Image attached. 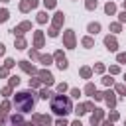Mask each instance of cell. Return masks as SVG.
<instances>
[{"label": "cell", "mask_w": 126, "mask_h": 126, "mask_svg": "<svg viewBox=\"0 0 126 126\" xmlns=\"http://www.w3.org/2000/svg\"><path fill=\"white\" fill-rule=\"evenodd\" d=\"M14 104H16V108H18L20 112H30V110L33 108V104H35V96H33V93H30V91H22V93L16 94Z\"/></svg>", "instance_id": "6da1fadb"}, {"label": "cell", "mask_w": 126, "mask_h": 126, "mask_svg": "<svg viewBox=\"0 0 126 126\" xmlns=\"http://www.w3.org/2000/svg\"><path fill=\"white\" fill-rule=\"evenodd\" d=\"M51 110L55 114H59V116H65V114H69L73 110V106H71V100L67 96H55L51 100Z\"/></svg>", "instance_id": "7a4b0ae2"}, {"label": "cell", "mask_w": 126, "mask_h": 126, "mask_svg": "<svg viewBox=\"0 0 126 126\" xmlns=\"http://www.w3.org/2000/svg\"><path fill=\"white\" fill-rule=\"evenodd\" d=\"M63 41H65V45H67L69 49L75 47V33H73V30H67V32L63 33Z\"/></svg>", "instance_id": "3957f363"}, {"label": "cell", "mask_w": 126, "mask_h": 126, "mask_svg": "<svg viewBox=\"0 0 126 126\" xmlns=\"http://www.w3.org/2000/svg\"><path fill=\"white\" fill-rule=\"evenodd\" d=\"M55 59H57V67L59 69H67V59H65V55H63V51H55V55H53Z\"/></svg>", "instance_id": "277c9868"}, {"label": "cell", "mask_w": 126, "mask_h": 126, "mask_svg": "<svg viewBox=\"0 0 126 126\" xmlns=\"http://www.w3.org/2000/svg\"><path fill=\"white\" fill-rule=\"evenodd\" d=\"M37 77L41 83H47V85H53V75L49 71H37Z\"/></svg>", "instance_id": "5b68a950"}, {"label": "cell", "mask_w": 126, "mask_h": 126, "mask_svg": "<svg viewBox=\"0 0 126 126\" xmlns=\"http://www.w3.org/2000/svg\"><path fill=\"white\" fill-rule=\"evenodd\" d=\"M102 116H104V110H100V108H94V114L91 116V124H93V126H98V122L102 120Z\"/></svg>", "instance_id": "8992f818"}, {"label": "cell", "mask_w": 126, "mask_h": 126, "mask_svg": "<svg viewBox=\"0 0 126 126\" xmlns=\"http://www.w3.org/2000/svg\"><path fill=\"white\" fill-rule=\"evenodd\" d=\"M35 6H37V0H24V2L20 4V10H22V12H28V10L35 8Z\"/></svg>", "instance_id": "52a82bcc"}, {"label": "cell", "mask_w": 126, "mask_h": 126, "mask_svg": "<svg viewBox=\"0 0 126 126\" xmlns=\"http://www.w3.org/2000/svg\"><path fill=\"white\" fill-rule=\"evenodd\" d=\"M26 30H32V24H30V22H22V24H20L18 28H14V33L22 35V33L26 32Z\"/></svg>", "instance_id": "ba28073f"}, {"label": "cell", "mask_w": 126, "mask_h": 126, "mask_svg": "<svg viewBox=\"0 0 126 126\" xmlns=\"http://www.w3.org/2000/svg\"><path fill=\"white\" fill-rule=\"evenodd\" d=\"M63 20H65L63 12H57V14H55V18H53V28H55V30H59V28H61V24H63Z\"/></svg>", "instance_id": "9c48e42d"}, {"label": "cell", "mask_w": 126, "mask_h": 126, "mask_svg": "<svg viewBox=\"0 0 126 126\" xmlns=\"http://www.w3.org/2000/svg\"><path fill=\"white\" fill-rule=\"evenodd\" d=\"M104 45H106L110 51H116V49H118V43H116V39H114V37H110V35L104 39Z\"/></svg>", "instance_id": "30bf717a"}, {"label": "cell", "mask_w": 126, "mask_h": 126, "mask_svg": "<svg viewBox=\"0 0 126 126\" xmlns=\"http://www.w3.org/2000/svg\"><path fill=\"white\" fill-rule=\"evenodd\" d=\"M33 43H35V47H41V45H43V33H41V32H35Z\"/></svg>", "instance_id": "8fae6325"}, {"label": "cell", "mask_w": 126, "mask_h": 126, "mask_svg": "<svg viewBox=\"0 0 126 126\" xmlns=\"http://www.w3.org/2000/svg\"><path fill=\"white\" fill-rule=\"evenodd\" d=\"M20 67H22L24 71H28V73H37V71H35V69H33V67H32L28 61H20Z\"/></svg>", "instance_id": "7c38bea8"}, {"label": "cell", "mask_w": 126, "mask_h": 126, "mask_svg": "<svg viewBox=\"0 0 126 126\" xmlns=\"http://www.w3.org/2000/svg\"><path fill=\"white\" fill-rule=\"evenodd\" d=\"M104 98H106V102H108V106H110V108L116 104V98H114V94H112V93H104Z\"/></svg>", "instance_id": "4fadbf2b"}, {"label": "cell", "mask_w": 126, "mask_h": 126, "mask_svg": "<svg viewBox=\"0 0 126 126\" xmlns=\"http://www.w3.org/2000/svg\"><path fill=\"white\" fill-rule=\"evenodd\" d=\"M104 12H106V14H114V12H116V6H114L112 2H108V4L104 6Z\"/></svg>", "instance_id": "5bb4252c"}, {"label": "cell", "mask_w": 126, "mask_h": 126, "mask_svg": "<svg viewBox=\"0 0 126 126\" xmlns=\"http://www.w3.org/2000/svg\"><path fill=\"white\" fill-rule=\"evenodd\" d=\"M98 30H100V24H89V32L91 33H98Z\"/></svg>", "instance_id": "9a60e30c"}, {"label": "cell", "mask_w": 126, "mask_h": 126, "mask_svg": "<svg viewBox=\"0 0 126 126\" xmlns=\"http://www.w3.org/2000/svg\"><path fill=\"white\" fill-rule=\"evenodd\" d=\"M16 47H18V49H24V47H26V39H24L22 35L16 39Z\"/></svg>", "instance_id": "2e32d148"}, {"label": "cell", "mask_w": 126, "mask_h": 126, "mask_svg": "<svg viewBox=\"0 0 126 126\" xmlns=\"http://www.w3.org/2000/svg\"><path fill=\"white\" fill-rule=\"evenodd\" d=\"M85 93H87V94H91V96H93V94H94V93H96V91H94V85H93V83H89V85H87V87H85Z\"/></svg>", "instance_id": "e0dca14e"}, {"label": "cell", "mask_w": 126, "mask_h": 126, "mask_svg": "<svg viewBox=\"0 0 126 126\" xmlns=\"http://www.w3.org/2000/svg\"><path fill=\"white\" fill-rule=\"evenodd\" d=\"M96 4H98L96 0H87V2H85V6H87V10H94V8H96Z\"/></svg>", "instance_id": "ac0fdd59"}, {"label": "cell", "mask_w": 126, "mask_h": 126, "mask_svg": "<svg viewBox=\"0 0 126 126\" xmlns=\"http://www.w3.org/2000/svg\"><path fill=\"white\" fill-rule=\"evenodd\" d=\"M37 22H39V24H45V22H47V14H45V12H39V14H37Z\"/></svg>", "instance_id": "d6986e66"}, {"label": "cell", "mask_w": 126, "mask_h": 126, "mask_svg": "<svg viewBox=\"0 0 126 126\" xmlns=\"http://www.w3.org/2000/svg\"><path fill=\"white\" fill-rule=\"evenodd\" d=\"M51 59H53L51 55H41V57H39V61H41L43 65H49V63H51Z\"/></svg>", "instance_id": "ffe728a7"}, {"label": "cell", "mask_w": 126, "mask_h": 126, "mask_svg": "<svg viewBox=\"0 0 126 126\" xmlns=\"http://www.w3.org/2000/svg\"><path fill=\"white\" fill-rule=\"evenodd\" d=\"M81 77L89 79V77H91V69H89V67H83V69H81Z\"/></svg>", "instance_id": "44dd1931"}, {"label": "cell", "mask_w": 126, "mask_h": 126, "mask_svg": "<svg viewBox=\"0 0 126 126\" xmlns=\"http://www.w3.org/2000/svg\"><path fill=\"white\" fill-rule=\"evenodd\" d=\"M8 108H10V102L6 100V102H2V106H0V112H2V114H6V112H8Z\"/></svg>", "instance_id": "7402d4cb"}, {"label": "cell", "mask_w": 126, "mask_h": 126, "mask_svg": "<svg viewBox=\"0 0 126 126\" xmlns=\"http://www.w3.org/2000/svg\"><path fill=\"white\" fill-rule=\"evenodd\" d=\"M43 6L49 10V8H55V0H43Z\"/></svg>", "instance_id": "603a6c76"}, {"label": "cell", "mask_w": 126, "mask_h": 126, "mask_svg": "<svg viewBox=\"0 0 126 126\" xmlns=\"http://www.w3.org/2000/svg\"><path fill=\"white\" fill-rule=\"evenodd\" d=\"M93 43H94V41H93L91 37H85V39H83V45H85V47H93Z\"/></svg>", "instance_id": "cb8c5ba5"}, {"label": "cell", "mask_w": 126, "mask_h": 126, "mask_svg": "<svg viewBox=\"0 0 126 126\" xmlns=\"http://www.w3.org/2000/svg\"><path fill=\"white\" fill-rule=\"evenodd\" d=\"M39 94H41V98H49V96H51L53 93H51V91H47V89H43V91H41Z\"/></svg>", "instance_id": "d4e9b609"}, {"label": "cell", "mask_w": 126, "mask_h": 126, "mask_svg": "<svg viewBox=\"0 0 126 126\" xmlns=\"http://www.w3.org/2000/svg\"><path fill=\"white\" fill-rule=\"evenodd\" d=\"M75 112H77L79 116H81V114H85V112H87V110H85V104H79V106L75 108Z\"/></svg>", "instance_id": "484cf974"}, {"label": "cell", "mask_w": 126, "mask_h": 126, "mask_svg": "<svg viewBox=\"0 0 126 126\" xmlns=\"http://www.w3.org/2000/svg\"><path fill=\"white\" fill-rule=\"evenodd\" d=\"M8 20V10H0V22H6Z\"/></svg>", "instance_id": "4316f807"}, {"label": "cell", "mask_w": 126, "mask_h": 126, "mask_svg": "<svg viewBox=\"0 0 126 126\" xmlns=\"http://www.w3.org/2000/svg\"><path fill=\"white\" fill-rule=\"evenodd\" d=\"M18 83H20V79H18V77H10V87H16Z\"/></svg>", "instance_id": "83f0119b"}, {"label": "cell", "mask_w": 126, "mask_h": 126, "mask_svg": "<svg viewBox=\"0 0 126 126\" xmlns=\"http://www.w3.org/2000/svg\"><path fill=\"white\" fill-rule=\"evenodd\" d=\"M79 94H81L79 89H71V96H73V98H79Z\"/></svg>", "instance_id": "f1b7e54d"}, {"label": "cell", "mask_w": 126, "mask_h": 126, "mask_svg": "<svg viewBox=\"0 0 126 126\" xmlns=\"http://www.w3.org/2000/svg\"><path fill=\"white\" fill-rule=\"evenodd\" d=\"M94 71H96V73H102V71H104V65L96 63V65H94Z\"/></svg>", "instance_id": "f546056e"}, {"label": "cell", "mask_w": 126, "mask_h": 126, "mask_svg": "<svg viewBox=\"0 0 126 126\" xmlns=\"http://www.w3.org/2000/svg\"><path fill=\"white\" fill-rule=\"evenodd\" d=\"M30 87L33 89V87H39V81L37 79H30Z\"/></svg>", "instance_id": "4dcf8cb0"}, {"label": "cell", "mask_w": 126, "mask_h": 126, "mask_svg": "<svg viewBox=\"0 0 126 126\" xmlns=\"http://www.w3.org/2000/svg\"><path fill=\"white\" fill-rule=\"evenodd\" d=\"M57 91H59V93H65V91H67V85H65V83L57 85Z\"/></svg>", "instance_id": "1f68e13d"}, {"label": "cell", "mask_w": 126, "mask_h": 126, "mask_svg": "<svg viewBox=\"0 0 126 126\" xmlns=\"http://www.w3.org/2000/svg\"><path fill=\"white\" fill-rule=\"evenodd\" d=\"M116 91H118L120 94H124V93H126V87H124V85H116Z\"/></svg>", "instance_id": "d6a6232c"}, {"label": "cell", "mask_w": 126, "mask_h": 126, "mask_svg": "<svg viewBox=\"0 0 126 126\" xmlns=\"http://www.w3.org/2000/svg\"><path fill=\"white\" fill-rule=\"evenodd\" d=\"M10 91H12V87L8 85V87H4V89H2V94H4V96H8V94H10Z\"/></svg>", "instance_id": "836d02e7"}, {"label": "cell", "mask_w": 126, "mask_h": 126, "mask_svg": "<svg viewBox=\"0 0 126 126\" xmlns=\"http://www.w3.org/2000/svg\"><path fill=\"white\" fill-rule=\"evenodd\" d=\"M12 122H14V124H22V116H16V114H14V116H12Z\"/></svg>", "instance_id": "e575fe53"}, {"label": "cell", "mask_w": 126, "mask_h": 126, "mask_svg": "<svg viewBox=\"0 0 126 126\" xmlns=\"http://www.w3.org/2000/svg\"><path fill=\"white\" fill-rule=\"evenodd\" d=\"M30 55H32V59H39V57H41V55H39L35 49H33V51H30Z\"/></svg>", "instance_id": "d590c367"}, {"label": "cell", "mask_w": 126, "mask_h": 126, "mask_svg": "<svg viewBox=\"0 0 126 126\" xmlns=\"http://www.w3.org/2000/svg\"><path fill=\"white\" fill-rule=\"evenodd\" d=\"M118 71H120V67H118V65H112V67H110V73H112V75H116Z\"/></svg>", "instance_id": "8d00e7d4"}, {"label": "cell", "mask_w": 126, "mask_h": 126, "mask_svg": "<svg viewBox=\"0 0 126 126\" xmlns=\"http://www.w3.org/2000/svg\"><path fill=\"white\" fill-rule=\"evenodd\" d=\"M110 30H112V32H120V24H112Z\"/></svg>", "instance_id": "74e56055"}, {"label": "cell", "mask_w": 126, "mask_h": 126, "mask_svg": "<svg viewBox=\"0 0 126 126\" xmlns=\"http://www.w3.org/2000/svg\"><path fill=\"white\" fill-rule=\"evenodd\" d=\"M6 67L12 69V67H14V59H6Z\"/></svg>", "instance_id": "f35d334b"}, {"label": "cell", "mask_w": 126, "mask_h": 126, "mask_svg": "<svg viewBox=\"0 0 126 126\" xmlns=\"http://www.w3.org/2000/svg\"><path fill=\"white\" fill-rule=\"evenodd\" d=\"M93 96H94V98H96V100H100V98H104V93H94V94H93Z\"/></svg>", "instance_id": "ab89813d"}, {"label": "cell", "mask_w": 126, "mask_h": 126, "mask_svg": "<svg viewBox=\"0 0 126 126\" xmlns=\"http://www.w3.org/2000/svg\"><path fill=\"white\" fill-rule=\"evenodd\" d=\"M85 110H94V104H93V102H87V104H85Z\"/></svg>", "instance_id": "60d3db41"}, {"label": "cell", "mask_w": 126, "mask_h": 126, "mask_svg": "<svg viewBox=\"0 0 126 126\" xmlns=\"http://www.w3.org/2000/svg\"><path fill=\"white\" fill-rule=\"evenodd\" d=\"M114 120H118V112H110V122H114Z\"/></svg>", "instance_id": "b9f144b4"}, {"label": "cell", "mask_w": 126, "mask_h": 126, "mask_svg": "<svg viewBox=\"0 0 126 126\" xmlns=\"http://www.w3.org/2000/svg\"><path fill=\"white\" fill-rule=\"evenodd\" d=\"M57 126H67V120H65V118H59V120H57Z\"/></svg>", "instance_id": "7bdbcfd3"}, {"label": "cell", "mask_w": 126, "mask_h": 126, "mask_svg": "<svg viewBox=\"0 0 126 126\" xmlns=\"http://www.w3.org/2000/svg\"><path fill=\"white\" fill-rule=\"evenodd\" d=\"M6 75H8V67H2L0 69V77H6Z\"/></svg>", "instance_id": "ee69618b"}, {"label": "cell", "mask_w": 126, "mask_h": 126, "mask_svg": "<svg viewBox=\"0 0 126 126\" xmlns=\"http://www.w3.org/2000/svg\"><path fill=\"white\" fill-rule=\"evenodd\" d=\"M118 20H120V22H126V10H124V12H120V16H118Z\"/></svg>", "instance_id": "f6af8a7d"}, {"label": "cell", "mask_w": 126, "mask_h": 126, "mask_svg": "<svg viewBox=\"0 0 126 126\" xmlns=\"http://www.w3.org/2000/svg\"><path fill=\"white\" fill-rule=\"evenodd\" d=\"M118 61H120V63H126V53H120V55H118Z\"/></svg>", "instance_id": "bcb514c9"}, {"label": "cell", "mask_w": 126, "mask_h": 126, "mask_svg": "<svg viewBox=\"0 0 126 126\" xmlns=\"http://www.w3.org/2000/svg\"><path fill=\"white\" fill-rule=\"evenodd\" d=\"M102 83H104V85H112V79H110V77H104Z\"/></svg>", "instance_id": "7dc6e473"}, {"label": "cell", "mask_w": 126, "mask_h": 126, "mask_svg": "<svg viewBox=\"0 0 126 126\" xmlns=\"http://www.w3.org/2000/svg\"><path fill=\"white\" fill-rule=\"evenodd\" d=\"M49 35H51V37H55V35H57V30H55V28H51V30H49Z\"/></svg>", "instance_id": "c3c4849f"}, {"label": "cell", "mask_w": 126, "mask_h": 126, "mask_svg": "<svg viewBox=\"0 0 126 126\" xmlns=\"http://www.w3.org/2000/svg\"><path fill=\"white\" fill-rule=\"evenodd\" d=\"M4 51H6V49H4V45L0 43V55H4Z\"/></svg>", "instance_id": "681fc988"}, {"label": "cell", "mask_w": 126, "mask_h": 126, "mask_svg": "<svg viewBox=\"0 0 126 126\" xmlns=\"http://www.w3.org/2000/svg\"><path fill=\"white\" fill-rule=\"evenodd\" d=\"M71 126H83V124H81V122H79V120H75V122H73V124H71Z\"/></svg>", "instance_id": "f907efd6"}, {"label": "cell", "mask_w": 126, "mask_h": 126, "mask_svg": "<svg viewBox=\"0 0 126 126\" xmlns=\"http://www.w3.org/2000/svg\"><path fill=\"white\" fill-rule=\"evenodd\" d=\"M102 126H112V122H110V120H108V122H104V124H102Z\"/></svg>", "instance_id": "816d5d0a"}, {"label": "cell", "mask_w": 126, "mask_h": 126, "mask_svg": "<svg viewBox=\"0 0 126 126\" xmlns=\"http://www.w3.org/2000/svg\"><path fill=\"white\" fill-rule=\"evenodd\" d=\"M2 122H4V116H0V126H2Z\"/></svg>", "instance_id": "f5cc1de1"}, {"label": "cell", "mask_w": 126, "mask_h": 126, "mask_svg": "<svg viewBox=\"0 0 126 126\" xmlns=\"http://www.w3.org/2000/svg\"><path fill=\"white\" fill-rule=\"evenodd\" d=\"M24 126H35V124H32V122H30V124H24Z\"/></svg>", "instance_id": "db71d44e"}, {"label": "cell", "mask_w": 126, "mask_h": 126, "mask_svg": "<svg viewBox=\"0 0 126 126\" xmlns=\"http://www.w3.org/2000/svg\"><path fill=\"white\" fill-rule=\"evenodd\" d=\"M124 8H126V0H124Z\"/></svg>", "instance_id": "11a10c76"}, {"label": "cell", "mask_w": 126, "mask_h": 126, "mask_svg": "<svg viewBox=\"0 0 126 126\" xmlns=\"http://www.w3.org/2000/svg\"><path fill=\"white\" fill-rule=\"evenodd\" d=\"M2 2H8V0H2Z\"/></svg>", "instance_id": "9f6ffc18"}, {"label": "cell", "mask_w": 126, "mask_h": 126, "mask_svg": "<svg viewBox=\"0 0 126 126\" xmlns=\"http://www.w3.org/2000/svg\"><path fill=\"white\" fill-rule=\"evenodd\" d=\"M124 126H126V122H124Z\"/></svg>", "instance_id": "6f0895ef"}]
</instances>
